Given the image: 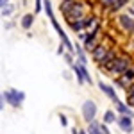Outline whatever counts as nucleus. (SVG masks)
Segmentation results:
<instances>
[{"instance_id": "nucleus-1", "label": "nucleus", "mask_w": 134, "mask_h": 134, "mask_svg": "<svg viewBox=\"0 0 134 134\" xmlns=\"http://www.w3.org/2000/svg\"><path fill=\"white\" fill-rule=\"evenodd\" d=\"M88 16V11H86V2L84 0H73L70 9L66 13H63V18L66 23H72L75 20H84Z\"/></svg>"}, {"instance_id": "nucleus-2", "label": "nucleus", "mask_w": 134, "mask_h": 134, "mask_svg": "<svg viewBox=\"0 0 134 134\" xmlns=\"http://www.w3.org/2000/svg\"><path fill=\"white\" fill-rule=\"evenodd\" d=\"M2 97L5 98V102L9 104L11 107H14V109H20L23 102H25V98H27V95L23 90H16V88H9V90H5V91L2 93Z\"/></svg>"}, {"instance_id": "nucleus-3", "label": "nucleus", "mask_w": 134, "mask_h": 134, "mask_svg": "<svg viewBox=\"0 0 134 134\" xmlns=\"http://www.w3.org/2000/svg\"><path fill=\"white\" fill-rule=\"evenodd\" d=\"M97 114H98V107H97V102L91 100V98H88V100H84L82 105H81V116H82V120L86 124H91L97 120Z\"/></svg>"}, {"instance_id": "nucleus-4", "label": "nucleus", "mask_w": 134, "mask_h": 134, "mask_svg": "<svg viewBox=\"0 0 134 134\" xmlns=\"http://www.w3.org/2000/svg\"><path fill=\"white\" fill-rule=\"evenodd\" d=\"M118 55H120V52H118V50L113 47V48H111V50H109V52H107V54L102 57V61L97 64V66H98V70L111 75V72H113V64H114V61L118 59Z\"/></svg>"}, {"instance_id": "nucleus-5", "label": "nucleus", "mask_w": 134, "mask_h": 134, "mask_svg": "<svg viewBox=\"0 0 134 134\" xmlns=\"http://www.w3.org/2000/svg\"><path fill=\"white\" fill-rule=\"evenodd\" d=\"M132 64L134 63H132V59H131L129 55H118V59H116L114 64H113V72H111V75H113V77H122Z\"/></svg>"}, {"instance_id": "nucleus-6", "label": "nucleus", "mask_w": 134, "mask_h": 134, "mask_svg": "<svg viewBox=\"0 0 134 134\" xmlns=\"http://www.w3.org/2000/svg\"><path fill=\"white\" fill-rule=\"evenodd\" d=\"M116 23H118V29L125 34H132V29H134V18L127 13H120L118 18H116Z\"/></svg>"}, {"instance_id": "nucleus-7", "label": "nucleus", "mask_w": 134, "mask_h": 134, "mask_svg": "<svg viewBox=\"0 0 134 134\" xmlns=\"http://www.w3.org/2000/svg\"><path fill=\"white\" fill-rule=\"evenodd\" d=\"M97 86H98V90L111 100L113 104H116L120 98H118V95H116V88H114L113 84H109V82H104V81H97Z\"/></svg>"}, {"instance_id": "nucleus-8", "label": "nucleus", "mask_w": 134, "mask_h": 134, "mask_svg": "<svg viewBox=\"0 0 134 134\" xmlns=\"http://www.w3.org/2000/svg\"><path fill=\"white\" fill-rule=\"evenodd\" d=\"M100 5L109 13H118L129 5V0H100Z\"/></svg>"}, {"instance_id": "nucleus-9", "label": "nucleus", "mask_w": 134, "mask_h": 134, "mask_svg": "<svg viewBox=\"0 0 134 134\" xmlns=\"http://www.w3.org/2000/svg\"><path fill=\"white\" fill-rule=\"evenodd\" d=\"M118 129L125 134H132L134 132V118L131 116H118Z\"/></svg>"}, {"instance_id": "nucleus-10", "label": "nucleus", "mask_w": 134, "mask_h": 134, "mask_svg": "<svg viewBox=\"0 0 134 134\" xmlns=\"http://www.w3.org/2000/svg\"><path fill=\"white\" fill-rule=\"evenodd\" d=\"M109 50H111V47H107V43L100 41L98 45H97V48L91 52V59L97 63V64H98V63L102 61V57H104V55H105V54H107Z\"/></svg>"}, {"instance_id": "nucleus-11", "label": "nucleus", "mask_w": 134, "mask_h": 134, "mask_svg": "<svg viewBox=\"0 0 134 134\" xmlns=\"http://www.w3.org/2000/svg\"><path fill=\"white\" fill-rule=\"evenodd\" d=\"M114 111L118 113V116H131V118H134L132 107H129L125 104V100H118V102L114 104Z\"/></svg>"}, {"instance_id": "nucleus-12", "label": "nucleus", "mask_w": 134, "mask_h": 134, "mask_svg": "<svg viewBox=\"0 0 134 134\" xmlns=\"http://www.w3.org/2000/svg\"><path fill=\"white\" fill-rule=\"evenodd\" d=\"M34 18H36L34 13H25V14L21 16V20H20V27L25 32H31L32 25H34Z\"/></svg>"}, {"instance_id": "nucleus-13", "label": "nucleus", "mask_w": 134, "mask_h": 134, "mask_svg": "<svg viewBox=\"0 0 134 134\" xmlns=\"http://www.w3.org/2000/svg\"><path fill=\"white\" fill-rule=\"evenodd\" d=\"M88 52L84 50V47H82V43L81 41H75V57H77V61L81 63V64H86L88 66V55H86Z\"/></svg>"}, {"instance_id": "nucleus-14", "label": "nucleus", "mask_w": 134, "mask_h": 134, "mask_svg": "<svg viewBox=\"0 0 134 134\" xmlns=\"http://www.w3.org/2000/svg\"><path fill=\"white\" fill-rule=\"evenodd\" d=\"M102 122H104V124H107V125L116 124V122H118V113H116L114 109H107V111H104Z\"/></svg>"}, {"instance_id": "nucleus-15", "label": "nucleus", "mask_w": 134, "mask_h": 134, "mask_svg": "<svg viewBox=\"0 0 134 134\" xmlns=\"http://www.w3.org/2000/svg\"><path fill=\"white\" fill-rule=\"evenodd\" d=\"M68 29L72 32H75V34L86 31V29H84V20H75V21H72V23H68Z\"/></svg>"}, {"instance_id": "nucleus-16", "label": "nucleus", "mask_w": 134, "mask_h": 134, "mask_svg": "<svg viewBox=\"0 0 134 134\" xmlns=\"http://www.w3.org/2000/svg\"><path fill=\"white\" fill-rule=\"evenodd\" d=\"M100 124L102 122H91V124H88V127H86V131H88V134H104L102 131H100Z\"/></svg>"}, {"instance_id": "nucleus-17", "label": "nucleus", "mask_w": 134, "mask_h": 134, "mask_svg": "<svg viewBox=\"0 0 134 134\" xmlns=\"http://www.w3.org/2000/svg\"><path fill=\"white\" fill-rule=\"evenodd\" d=\"M43 4H45V13H47V16H48V20H54L55 18V14H54V7H52V2L50 0H43Z\"/></svg>"}, {"instance_id": "nucleus-18", "label": "nucleus", "mask_w": 134, "mask_h": 134, "mask_svg": "<svg viewBox=\"0 0 134 134\" xmlns=\"http://www.w3.org/2000/svg\"><path fill=\"white\" fill-rule=\"evenodd\" d=\"M0 13H2V18H9L11 14L14 13V5L9 4V5H5V7H0Z\"/></svg>"}, {"instance_id": "nucleus-19", "label": "nucleus", "mask_w": 134, "mask_h": 134, "mask_svg": "<svg viewBox=\"0 0 134 134\" xmlns=\"http://www.w3.org/2000/svg\"><path fill=\"white\" fill-rule=\"evenodd\" d=\"M81 68H82V75H84L86 84H93V77H91V73H90V70H88V66L86 64H81Z\"/></svg>"}, {"instance_id": "nucleus-20", "label": "nucleus", "mask_w": 134, "mask_h": 134, "mask_svg": "<svg viewBox=\"0 0 134 134\" xmlns=\"http://www.w3.org/2000/svg\"><path fill=\"white\" fill-rule=\"evenodd\" d=\"M43 9H45V4H43V0H34V14H40Z\"/></svg>"}, {"instance_id": "nucleus-21", "label": "nucleus", "mask_w": 134, "mask_h": 134, "mask_svg": "<svg viewBox=\"0 0 134 134\" xmlns=\"http://www.w3.org/2000/svg\"><path fill=\"white\" fill-rule=\"evenodd\" d=\"M125 104H127L129 107H132V109H134V93H127V97H125Z\"/></svg>"}, {"instance_id": "nucleus-22", "label": "nucleus", "mask_w": 134, "mask_h": 134, "mask_svg": "<svg viewBox=\"0 0 134 134\" xmlns=\"http://www.w3.org/2000/svg\"><path fill=\"white\" fill-rule=\"evenodd\" d=\"M59 122H61L63 127H68V118H66L64 113H59Z\"/></svg>"}, {"instance_id": "nucleus-23", "label": "nucleus", "mask_w": 134, "mask_h": 134, "mask_svg": "<svg viewBox=\"0 0 134 134\" xmlns=\"http://www.w3.org/2000/svg\"><path fill=\"white\" fill-rule=\"evenodd\" d=\"M100 131H102L104 134H111V131H109V125H107V124H104V122L100 124Z\"/></svg>"}, {"instance_id": "nucleus-24", "label": "nucleus", "mask_w": 134, "mask_h": 134, "mask_svg": "<svg viewBox=\"0 0 134 134\" xmlns=\"http://www.w3.org/2000/svg\"><path fill=\"white\" fill-rule=\"evenodd\" d=\"M4 29H5V31H11V29H14V23H13V21H5V23H4Z\"/></svg>"}, {"instance_id": "nucleus-25", "label": "nucleus", "mask_w": 134, "mask_h": 134, "mask_svg": "<svg viewBox=\"0 0 134 134\" xmlns=\"http://www.w3.org/2000/svg\"><path fill=\"white\" fill-rule=\"evenodd\" d=\"M125 13H127V14H131V16L134 18V5H127V11H125Z\"/></svg>"}, {"instance_id": "nucleus-26", "label": "nucleus", "mask_w": 134, "mask_h": 134, "mask_svg": "<svg viewBox=\"0 0 134 134\" xmlns=\"http://www.w3.org/2000/svg\"><path fill=\"white\" fill-rule=\"evenodd\" d=\"M9 4H11V0H0V7H5Z\"/></svg>"}, {"instance_id": "nucleus-27", "label": "nucleus", "mask_w": 134, "mask_h": 134, "mask_svg": "<svg viewBox=\"0 0 134 134\" xmlns=\"http://www.w3.org/2000/svg\"><path fill=\"white\" fill-rule=\"evenodd\" d=\"M63 77H64L66 81H70V79H72V73L70 72H63Z\"/></svg>"}, {"instance_id": "nucleus-28", "label": "nucleus", "mask_w": 134, "mask_h": 134, "mask_svg": "<svg viewBox=\"0 0 134 134\" xmlns=\"http://www.w3.org/2000/svg\"><path fill=\"white\" fill-rule=\"evenodd\" d=\"M72 134H81V129H77V127H72Z\"/></svg>"}, {"instance_id": "nucleus-29", "label": "nucleus", "mask_w": 134, "mask_h": 134, "mask_svg": "<svg viewBox=\"0 0 134 134\" xmlns=\"http://www.w3.org/2000/svg\"><path fill=\"white\" fill-rule=\"evenodd\" d=\"M125 93H134V82L131 84V86H129V90H127V91H125Z\"/></svg>"}, {"instance_id": "nucleus-30", "label": "nucleus", "mask_w": 134, "mask_h": 134, "mask_svg": "<svg viewBox=\"0 0 134 134\" xmlns=\"http://www.w3.org/2000/svg\"><path fill=\"white\" fill-rule=\"evenodd\" d=\"M81 134H88V131L86 129H81Z\"/></svg>"}, {"instance_id": "nucleus-31", "label": "nucleus", "mask_w": 134, "mask_h": 134, "mask_svg": "<svg viewBox=\"0 0 134 134\" xmlns=\"http://www.w3.org/2000/svg\"><path fill=\"white\" fill-rule=\"evenodd\" d=\"M59 2H72V0H59Z\"/></svg>"}, {"instance_id": "nucleus-32", "label": "nucleus", "mask_w": 134, "mask_h": 134, "mask_svg": "<svg viewBox=\"0 0 134 134\" xmlns=\"http://www.w3.org/2000/svg\"><path fill=\"white\" fill-rule=\"evenodd\" d=\"M131 36H134V29H132V34H131Z\"/></svg>"}, {"instance_id": "nucleus-33", "label": "nucleus", "mask_w": 134, "mask_h": 134, "mask_svg": "<svg viewBox=\"0 0 134 134\" xmlns=\"http://www.w3.org/2000/svg\"><path fill=\"white\" fill-rule=\"evenodd\" d=\"M132 45H134V36H132Z\"/></svg>"}]
</instances>
